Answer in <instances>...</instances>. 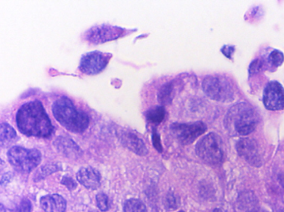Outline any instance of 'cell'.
I'll list each match as a JSON object with an SVG mask.
<instances>
[{"instance_id":"obj_1","label":"cell","mask_w":284,"mask_h":212,"mask_svg":"<svg viewBox=\"0 0 284 212\" xmlns=\"http://www.w3.org/2000/svg\"><path fill=\"white\" fill-rule=\"evenodd\" d=\"M17 126L25 135L47 137L53 131L52 122L38 100L22 105L16 115Z\"/></svg>"},{"instance_id":"obj_2","label":"cell","mask_w":284,"mask_h":212,"mask_svg":"<svg viewBox=\"0 0 284 212\" xmlns=\"http://www.w3.org/2000/svg\"><path fill=\"white\" fill-rule=\"evenodd\" d=\"M52 110L56 121L71 132L82 133L89 125L88 115L78 110L72 100L66 97L56 100Z\"/></svg>"},{"instance_id":"obj_3","label":"cell","mask_w":284,"mask_h":212,"mask_svg":"<svg viewBox=\"0 0 284 212\" xmlns=\"http://www.w3.org/2000/svg\"><path fill=\"white\" fill-rule=\"evenodd\" d=\"M227 127L232 128L235 133L241 136H247L254 132L256 128L258 119L250 105L241 103L235 105L228 113Z\"/></svg>"},{"instance_id":"obj_4","label":"cell","mask_w":284,"mask_h":212,"mask_svg":"<svg viewBox=\"0 0 284 212\" xmlns=\"http://www.w3.org/2000/svg\"><path fill=\"white\" fill-rule=\"evenodd\" d=\"M195 152L198 157L205 163L217 165L224 159L223 142L215 133H209L197 143Z\"/></svg>"},{"instance_id":"obj_5","label":"cell","mask_w":284,"mask_h":212,"mask_svg":"<svg viewBox=\"0 0 284 212\" xmlns=\"http://www.w3.org/2000/svg\"><path fill=\"white\" fill-rule=\"evenodd\" d=\"M8 159L16 170L29 173L39 165L42 155L37 150H28L25 148L14 146L8 153Z\"/></svg>"},{"instance_id":"obj_6","label":"cell","mask_w":284,"mask_h":212,"mask_svg":"<svg viewBox=\"0 0 284 212\" xmlns=\"http://www.w3.org/2000/svg\"><path fill=\"white\" fill-rule=\"evenodd\" d=\"M202 89L209 98L215 101L228 102L234 98V91L230 82L223 77L209 76L202 83Z\"/></svg>"},{"instance_id":"obj_7","label":"cell","mask_w":284,"mask_h":212,"mask_svg":"<svg viewBox=\"0 0 284 212\" xmlns=\"http://www.w3.org/2000/svg\"><path fill=\"white\" fill-rule=\"evenodd\" d=\"M172 133L179 142L184 145H191L198 137L203 135L207 130V127L203 122L173 124L171 127Z\"/></svg>"},{"instance_id":"obj_8","label":"cell","mask_w":284,"mask_h":212,"mask_svg":"<svg viewBox=\"0 0 284 212\" xmlns=\"http://www.w3.org/2000/svg\"><path fill=\"white\" fill-rule=\"evenodd\" d=\"M125 29L117 26L103 25L94 26L86 32L85 38L87 42L92 44H101L118 39L124 35Z\"/></svg>"},{"instance_id":"obj_9","label":"cell","mask_w":284,"mask_h":212,"mask_svg":"<svg viewBox=\"0 0 284 212\" xmlns=\"http://www.w3.org/2000/svg\"><path fill=\"white\" fill-rule=\"evenodd\" d=\"M110 57V54L97 51H91L82 56L79 69L86 75H96L106 68Z\"/></svg>"},{"instance_id":"obj_10","label":"cell","mask_w":284,"mask_h":212,"mask_svg":"<svg viewBox=\"0 0 284 212\" xmlns=\"http://www.w3.org/2000/svg\"><path fill=\"white\" fill-rule=\"evenodd\" d=\"M263 105L271 111H278L284 109V88L276 81L268 82L263 91Z\"/></svg>"},{"instance_id":"obj_11","label":"cell","mask_w":284,"mask_h":212,"mask_svg":"<svg viewBox=\"0 0 284 212\" xmlns=\"http://www.w3.org/2000/svg\"><path fill=\"white\" fill-rule=\"evenodd\" d=\"M236 150L239 155L250 165L254 167H260L262 165L260 153L255 140L249 137L241 138L238 141Z\"/></svg>"},{"instance_id":"obj_12","label":"cell","mask_w":284,"mask_h":212,"mask_svg":"<svg viewBox=\"0 0 284 212\" xmlns=\"http://www.w3.org/2000/svg\"><path fill=\"white\" fill-rule=\"evenodd\" d=\"M80 184L89 190H96L101 186V174L94 168H82L77 173Z\"/></svg>"},{"instance_id":"obj_13","label":"cell","mask_w":284,"mask_h":212,"mask_svg":"<svg viewBox=\"0 0 284 212\" xmlns=\"http://www.w3.org/2000/svg\"><path fill=\"white\" fill-rule=\"evenodd\" d=\"M41 206L45 212H65L67 202L63 196L59 195H47L40 200Z\"/></svg>"},{"instance_id":"obj_14","label":"cell","mask_w":284,"mask_h":212,"mask_svg":"<svg viewBox=\"0 0 284 212\" xmlns=\"http://www.w3.org/2000/svg\"><path fill=\"white\" fill-rule=\"evenodd\" d=\"M122 143L130 150L134 152L135 154L144 156L147 154V149L143 140L133 133H123L122 137Z\"/></svg>"},{"instance_id":"obj_15","label":"cell","mask_w":284,"mask_h":212,"mask_svg":"<svg viewBox=\"0 0 284 212\" xmlns=\"http://www.w3.org/2000/svg\"><path fill=\"white\" fill-rule=\"evenodd\" d=\"M56 148L62 154H64L68 158L77 159L82 154L80 148L73 142L70 138L60 137L56 140Z\"/></svg>"},{"instance_id":"obj_16","label":"cell","mask_w":284,"mask_h":212,"mask_svg":"<svg viewBox=\"0 0 284 212\" xmlns=\"http://www.w3.org/2000/svg\"><path fill=\"white\" fill-rule=\"evenodd\" d=\"M17 137L16 131L10 124H0V149H5L12 145Z\"/></svg>"},{"instance_id":"obj_17","label":"cell","mask_w":284,"mask_h":212,"mask_svg":"<svg viewBox=\"0 0 284 212\" xmlns=\"http://www.w3.org/2000/svg\"><path fill=\"white\" fill-rule=\"evenodd\" d=\"M174 91V82H168L160 88V91L158 93V100L163 105L169 104L173 99Z\"/></svg>"},{"instance_id":"obj_18","label":"cell","mask_w":284,"mask_h":212,"mask_svg":"<svg viewBox=\"0 0 284 212\" xmlns=\"http://www.w3.org/2000/svg\"><path fill=\"white\" fill-rule=\"evenodd\" d=\"M124 212H147L145 204L139 199H129L125 202Z\"/></svg>"},{"instance_id":"obj_19","label":"cell","mask_w":284,"mask_h":212,"mask_svg":"<svg viewBox=\"0 0 284 212\" xmlns=\"http://www.w3.org/2000/svg\"><path fill=\"white\" fill-rule=\"evenodd\" d=\"M165 110L161 106L152 108L146 113V118L153 124H160L164 120Z\"/></svg>"},{"instance_id":"obj_20","label":"cell","mask_w":284,"mask_h":212,"mask_svg":"<svg viewBox=\"0 0 284 212\" xmlns=\"http://www.w3.org/2000/svg\"><path fill=\"white\" fill-rule=\"evenodd\" d=\"M268 60L270 61L275 67H278L280 65H282L284 61V55L282 51H278V50H274L272 51L269 56H268Z\"/></svg>"},{"instance_id":"obj_21","label":"cell","mask_w":284,"mask_h":212,"mask_svg":"<svg viewBox=\"0 0 284 212\" xmlns=\"http://www.w3.org/2000/svg\"><path fill=\"white\" fill-rule=\"evenodd\" d=\"M96 205L101 211L109 210V198L106 194L99 193L96 196Z\"/></svg>"},{"instance_id":"obj_22","label":"cell","mask_w":284,"mask_h":212,"mask_svg":"<svg viewBox=\"0 0 284 212\" xmlns=\"http://www.w3.org/2000/svg\"><path fill=\"white\" fill-rule=\"evenodd\" d=\"M32 210V204L28 199H24L19 203L14 212H31Z\"/></svg>"},{"instance_id":"obj_23","label":"cell","mask_w":284,"mask_h":212,"mask_svg":"<svg viewBox=\"0 0 284 212\" xmlns=\"http://www.w3.org/2000/svg\"><path fill=\"white\" fill-rule=\"evenodd\" d=\"M263 67V61L259 60V59H256L254 60L253 62L249 65V72L250 74H257V73H259Z\"/></svg>"},{"instance_id":"obj_24","label":"cell","mask_w":284,"mask_h":212,"mask_svg":"<svg viewBox=\"0 0 284 212\" xmlns=\"http://www.w3.org/2000/svg\"><path fill=\"white\" fill-rule=\"evenodd\" d=\"M152 144L155 150H157L159 153H162L163 148L161 141H160V135L155 131L152 133Z\"/></svg>"},{"instance_id":"obj_25","label":"cell","mask_w":284,"mask_h":212,"mask_svg":"<svg viewBox=\"0 0 284 212\" xmlns=\"http://www.w3.org/2000/svg\"><path fill=\"white\" fill-rule=\"evenodd\" d=\"M9 173L6 172V166L5 163L0 159V183H3L8 179Z\"/></svg>"},{"instance_id":"obj_26","label":"cell","mask_w":284,"mask_h":212,"mask_svg":"<svg viewBox=\"0 0 284 212\" xmlns=\"http://www.w3.org/2000/svg\"><path fill=\"white\" fill-rule=\"evenodd\" d=\"M62 182L70 190H73V189H75L77 187V183H76L75 181L70 178V177H64V181Z\"/></svg>"},{"instance_id":"obj_27","label":"cell","mask_w":284,"mask_h":212,"mask_svg":"<svg viewBox=\"0 0 284 212\" xmlns=\"http://www.w3.org/2000/svg\"><path fill=\"white\" fill-rule=\"evenodd\" d=\"M222 52H223L224 55H225L229 58H231V55L234 53L235 51V47H232V46H224L223 47V49L221 50Z\"/></svg>"},{"instance_id":"obj_28","label":"cell","mask_w":284,"mask_h":212,"mask_svg":"<svg viewBox=\"0 0 284 212\" xmlns=\"http://www.w3.org/2000/svg\"><path fill=\"white\" fill-rule=\"evenodd\" d=\"M278 180H279L280 184L282 186V188L284 189V173L278 176Z\"/></svg>"},{"instance_id":"obj_29","label":"cell","mask_w":284,"mask_h":212,"mask_svg":"<svg viewBox=\"0 0 284 212\" xmlns=\"http://www.w3.org/2000/svg\"><path fill=\"white\" fill-rule=\"evenodd\" d=\"M249 212H266L263 210H258V209H253V210H249Z\"/></svg>"},{"instance_id":"obj_30","label":"cell","mask_w":284,"mask_h":212,"mask_svg":"<svg viewBox=\"0 0 284 212\" xmlns=\"http://www.w3.org/2000/svg\"><path fill=\"white\" fill-rule=\"evenodd\" d=\"M0 212H6V210H5V208L4 207V206H3L1 204H0Z\"/></svg>"},{"instance_id":"obj_31","label":"cell","mask_w":284,"mask_h":212,"mask_svg":"<svg viewBox=\"0 0 284 212\" xmlns=\"http://www.w3.org/2000/svg\"><path fill=\"white\" fill-rule=\"evenodd\" d=\"M212 212H222V211H221V210H219V209H215V210H213V211Z\"/></svg>"},{"instance_id":"obj_32","label":"cell","mask_w":284,"mask_h":212,"mask_svg":"<svg viewBox=\"0 0 284 212\" xmlns=\"http://www.w3.org/2000/svg\"><path fill=\"white\" fill-rule=\"evenodd\" d=\"M280 212H284V209H283V210H281V211H280Z\"/></svg>"},{"instance_id":"obj_33","label":"cell","mask_w":284,"mask_h":212,"mask_svg":"<svg viewBox=\"0 0 284 212\" xmlns=\"http://www.w3.org/2000/svg\"><path fill=\"white\" fill-rule=\"evenodd\" d=\"M179 212H184L183 210H181V211H179Z\"/></svg>"}]
</instances>
